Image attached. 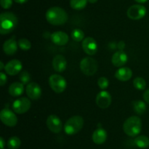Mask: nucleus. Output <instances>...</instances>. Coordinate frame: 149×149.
<instances>
[{"mask_svg": "<svg viewBox=\"0 0 149 149\" xmlns=\"http://www.w3.org/2000/svg\"><path fill=\"white\" fill-rule=\"evenodd\" d=\"M26 94L30 99L36 100L42 96V89L38 83L31 82L27 85L26 89Z\"/></svg>", "mask_w": 149, "mask_h": 149, "instance_id": "obj_14", "label": "nucleus"}, {"mask_svg": "<svg viewBox=\"0 0 149 149\" xmlns=\"http://www.w3.org/2000/svg\"><path fill=\"white\" fill-rule=\"evenodd\" d=\"M111 95L110 93L106 90H102L97 94L95 102L99 108L106 109L111 105Z\"/></svg>", "mask_w": 149, "mask_h": 149, "instance_id": "obj_11", "label": "nucleus"}, {"mask_svg": "<svg viewBox=\"0 0 149 149\" xmlns=\"http://www.w3.org/2000/svg\"><path fill=\"white\" fill-rule=\"evenodd\" d=\"M79 67L83 74L87 76H93L97 71L98 64L97 61L92 57H84L80 61Z\"/></svg>", "mask_w": 149, "mask_h": 149, "instance_id": "obj_5", "label": "nucleus"}, {"mask_svg": "<svg viewBox=\"0 0 149 149\" xmlns=\"http://www.w3.org/2000/svg\"><path fill=\"white\" fill-rule=\"evenodd\" d=\"M82 46L83 51L85 53L89 56H93L97 53L98 47H97V43L94 38L91 37L84 38V40L82 41Z\"/></svg>", "mask_w": 149, "mask_h": 149, "instance_id": "obj_12", "label": "nucleus"}, {"mask_svg": "<svg viewBox=\"0 0 149 149\" xmlns=\"http://www.w3.org/2000/svg\"><path fill=\"white\" fill-rule=\"evenodd\" d=\"M23 69V64L17 59L10 60L5 64L4 71L7 74L15 76L19 74Z\"/></svg>", "mask_w": 149, "mask_h": 149, "instance_id": "obj_13", "label": "nucleus"}, {"mask_svg": "<svg viewBox=\"0 0 149 149\" xmlns=\"http://www.w3.org/2000/svg\"><path fill=\"white\" fill-rule=\"evenodd\" d=\"M23 91H24V85L21 82H14L9 87V93L14 97L22 95Z\"/></svg>", "mask_w": 149, "mask_h": 149, "instance_id": "obj_21", "label": "nucleus"}, {"mask_svg": "<svg viewBox=\"0 0 149 149\" xmlns=\"http://www.w3.org/2000/svg\"><path fill=\"white\" fill-rule=\"evenodd\" d=\"M17 46H18V44H17V41L13 38H11V39H7L4 42L3 51H4V53H6L7 55H14L17 52Z\"/></svg>", "mask_w": 149, "mask_h": 149, "instance_id": "obj_20", "label": "nucleus"}, {"mask_svg": "<svg viewBox=\"0 0 149 149\" xmlns=\"http://www.w3.org/2000/svg\"><path fill=\"white\" fill-rule=\"evenodd\" d=\"M46 124L47 128L52 132L58 134L60 133L63 129V123L61 118L56 115H49L47 117L46 121Z\"/></svg>", "mask_w": 149, "mask_h": 149, "instance_id": "obj_10", "label": "nucleus"}, {"mask_svg": "<svg viewBox=\"0 0 149 149\" xmlns=\"http://www.w3.org/2000/svg\"><path fill=\"white\" fill-rule=\"evenodd\" d=\"M127 61L128 56L124 51H116L112 56L111 62L116 67H122L127 64Z\"/></svg>", "mask_w": 149, "mask_h": 149, "instance_id": "obj_16", "label": "nucleus"}, {"mask_svg": "<svg viewBox=\"0 0 149 149\" xmlns=\"http://www.w3.org/2000/svg\"><path fill=\"white\" fill-rule=\"evenodd\" d=\"M132 77V71L129 67H120L115 72V77L119 81H128Z\"/></svg>", "mask_w": 149, "mask_h": 149, "instance_id": "obj_18", "label": "nucleus"}, {"mask_svg": "<svg viewBox=\"0 0 149 149\" xmlns=\"http://www.w3.org/2000/svg\"><path fill=\"white\" fill-rule=\"evenodd\" d=\"M97 1H98V0H87V1L90 3H91V4H95V3L97 2Z\"/></svg>", "mask_w": 149, "mask_h": 149, "instance_id": "obj_39", "label": "nucleus"}, {"mask_svg": "<svg viewBox=\"0 0 149 149\" xmlns=\"http://www.w3.org/2000/svg\"><path fill=\"white\" fill-rule=\"evenodd\" d=\"M0 119L4 125L13 127L17 124V118L15 114L8 108H4L0 112Z\"/></svg>", "mask_w": 149, "mask_h": 149, "instance_id": "obj_9", "label": "nucleus"}, {"mask_svg": "<svg viewBox=\"0 0 149 149\" xmlns=\"http://www.w3.org/2000/svg\"><path fill=\"white\" fill-rule=\"evenodd\" d=\"M118 48H119V51H124V49H125V42H124V41L121 40L120 42L118 43Z\"/></svg>", "mask_w": 149, "mask_h": 149, "instance_id": "obj_34", "label": "nucleus"}, {"mask_svg": "<svg viewBox=\"0 0 149 149\" xmlns=\"http://www.w3.org/2000/svg\"><path fill=\"white\" fill-rule=\"evenodd\" d=\"M52 67L54 70L58 72H63L65 70L67 67V61L63 55H56L52 59Z\"/></svg>", "mask_w": 149, "mask_h": 149, "instance_id": "obj_17", "label": "nucleus"}, {"mask_svg": "<svg viewBox=\"0 0 149 149\" xmlns=\"http://www.w3.org/2000/svg\"><path fill=\"white\" fill-rule=\"evenodd\" d=\"M4 67H5V66L4 65V63L2 62V61H1V62H0V70H4Z\"/></svg>", "mask_w": 149, "mask_h": 149, "instance_id": "obj_38", "label": "nucleus"}, {"mask_svg": "<svg viewBox=\"0 0 149 149\" xmlns=\"http://www.w3.org/2000/svg\"><path fill=\"white\" fill-rule=\"evenodd\" d=\"M7 77L5 73H4L3 72H0V86H4V84L7 83Z\"/></svg>", "mask_w": 149, "mask_h": 149, "instance_id": "obj_32", "label": "nucleus"}, {"mask_svg": "<svg viewBox=\"0 0 149 149\" xmlns=\"http://www.w3.org/2000/svg\"><path fill=\"white\" fill-rule=\"evenodd\" d=\"M49 85L52 90L57 93H61L65 90L67 82L61 74H53L49 77Z\"/></svg>", "mask_w": 149, "mask_h": 149, "instance_id": "obj_6", "label": "nucleus"}, {"mask_svg": "<svg viewBox=\"0 0 149 149\" xmlns=\"http://www.w3.org/2000/svg\"><path fill=\"white\" fill-rule=\"evenodd\" d=\"M133 86L138 90H144L146 87V81L141 77H137L133 80Z\"/></svg>", "mask_w": 149, "mask_h": 149, "instance_id": "obj_27", "label": "nucleus"}, {"mask_svg": "<svg viewBox=\"0 0 149 149\" xmlns=\"http://www.w3.org/2000/svg\"><path fill=\"white\" fill-rule=\"evenodd\" d=\"M142 129V121L140 117L133 115L125 120L123 124V130L127 135L136 137Z\"/></svg>", "mask_w": 149, "mask_h": 149, "instance_id": "obj_3", "label": "nucleus"}, {"mask_svg": "<svg viewBox=\"0 0 149 149\" xmlns=\"http://www.w3.org/2000/svg\"><path fill=\"white\" fill-rule=\"evenodd\" d=\"M84 126V119L80 115H74L67 120L64 125V131L68 135H74L79 132Z\"/></svg>", "mask_w": 149, "mask_h": 149, "instance_id": "obj_4", "label": "nucleus"}, {"mask_svg": "<svg viewBox=\"0 0 149 149\" xmlns=\"http://www.w3.org/2000/svg\"><path fill=\"white\" fill-rule=\"evenodd\" d=\"M13 0H0V4L3 9H10L13 5Z\"/></svg>", "mask_w": 149, "mask_h": 149, "instance_id": "obj_31", "label": "nucleus"}, {"mask_svg": "<svg viewBox=\"0 0 149 149\" xmlns=\"http://www.w3.org/2000/svg\"><path fill=\"white\" fill-rule=\"evenodd\" d=\"M132 108L138 115H143L146 112V102L142 100H135L132 102Z\"/></svg>", "mask_w": 149, "mask_h": 149, "instance_id": "obj_22", "label": "nucleus"}, {"mask_svg": "<svg viewBox=\"0 0 149 149\" xmlns=\"http://www.w3.org/2000/svg\"><path fill=\"white\" fill-rule=\"evenodd\" d=\"M135 1H136V2L140 3V4H143V3L146 2V1H148V0H135Z\"/></svg>", "mask_w": 149, "mask_h": 149, "instance_id": "obj_37", "label": "nucleus"}, {"mask_svg": "<svg viewBox=\"0 0 149 149\" xmlns=\"http://www.w3.org/2000/svg\"><path fill=\"white\" fill-rule=\"evenodd\" d=\"M135 145L140 148H147L149 147V138L146 135H140L134 140Z\"/></svg>", "mask_w": 149, "mask_h": 149, "instance_id": "obj_23", "label": "nucleus"}, {"mask_svg": "<svg viewBox=\"0 0 149 149\" xmlns=\"http://www.w3.org/2000/svg\"><path fill=\"white\" fill-rule=\"evenodd\" d=\"M20 145H21V141L20 138L16 136H13L9 139L7 145L10 149H17L20 148Z\"/></svg>", "mask_w": 149, "mask_h": 149, "instance_id": "obj_25", "label": "nucleus"}, {"mask_svg": "<svg viewBox=\"0 0 149 149\" xmlns=\"http://www.w3.org/2000/svg\"><path fill=\"white\" fill-rule=\"evenodd\" d=\"M93 141L97 145L103 144L107 139V132L102 127H98L96 129L92 135Z\"/></svg>", "mask_w": 149, "mask_h": 149, "instance_id": "obj_19", "label": "nucleus"}, {"mask_svg": "<svg viewBox=\"0 0 149 149\" xmlns=\"http://www.w3.org/2000/svg\"><path fill=\"white\" fill-rule=\"evenodd\" d=\"M20 80L23 85H28L31 80V75L27 71H22L20 74Z\"/></svg>", "mask_w": 149, "mask_h": 149, "instance_id": "obj_29", "label": "nucleus"}, {"mask_svg": "<svg viewBox=\"0 0 149 149\" xmlns=\"http://www.w3.org/2000/svg\"><path fill=\"white\" fill-rule=\"evenodd\" d=\"M18 23L17 17L11 12H4L0 15V33L2 35L13 32Z\"/></svg>", "mask_w": 149, "mask_h": 149, "instance_id": "obj_2", "label": "nucleus"}, {"mask_svg": "<svg viewBox=\"0 0 149 149\" xmlns=\"http://www.w3.org/2000/svg\"><path fill=\"white\" fill-rule=\"evenodd\" d=\"M71 37L76 42H81L84 39V33L81 29H75L71 32Z\"/></svg>", "mask_w": 149, "mask_h": 149, "instance_id": "obj_26", "label": "nucleus"}, {"mask_svg": "<svg viewBox=\"0 0 149 149\" xmlns=\"http://www.w3.org/2000/svg\"><path fill=\"white\" fill-rule=\"evenodd\" d=\"M17 44H18V47L21 50L24 51H27L31 48V43L30 41L26 38H21L19 39L17 41Z\"/></svg>", "mask_w": 149, "mask_h": 149, "instance_id": "obj_28", "label": "nucleus"}, {"mask_svg": "<svg viewBox=\"0 0 149 149\" xmlns=\"http://www.w3.org/2000/svg\"><path fill=\"white\" fill-rule=\"evenodd\" d=\"M143 96V99L145 100V102L149 105V89H147V90L145 91Z\"/></svg>", "mask_w": 149, "mask_h": 149, "instance_id": "obj_33", "label": "nucleus"}, {"mask_svg": "<svg viewBox=\"0 0 149 149\" xmlns=\"http://www.w3.org/2000/svg\"><path fill=\"white\" fill-rule=\"evenodd\" d=\"M15 2L17 3V4H24V3L27 2L29 0H13Z\"/></svg>", "mask_w": 149, "mask_h": 149, "instance_id": "obj_36", "label": "nucleus"}, {"mask_svg": "<svg viewBox=\"0 0 149 149\" xmlns=\"http://www.w3.org/2000/svg\"><path fill=\"white\" fill-rule=\"evenodd\" d=\"M87 2V0H70V6L74 10H81L85 8Z\"/></svg>", "mask_w": 149, "mask_h": 149, "instance_id": "obj_24", "label": "nucleus"}, {"mask_svg": "<svg viewBox=\"0 0 149 149\" xmlns=\"http://www.w3.org/2000/svg\"><path fill=\"white\" fill-rule=\"evenodd\" d=\"M50 39L55 45H58V46H63L68 43V40H69V37L65 32L58 31V32H53L51 34Z\"/></svg>", "mask_w": 149, "mask_h": 149, "instance_id": "obj_15", "label": "nucleus"}, {"mask_svg": "<svg viewBox=\"0 0 149 149\" xmlns=\"http://www.w3.org/2000/svg\"><path fill=\"white\" fill-rule=\"evenodd\" d=\"M146 12V8L142 4H134L129 7L127 11V15L132 20H137L145 17Z\"/></svg>", "mask_w": 149, "mask_h": 149, "instance_id": "obj_8", "label": "nucleus"}, {"mask_svg": "<svg viewBox=\"0 0 149 149\" xmlns=\"http://www.w3.org/2000/svg\"><path fill=\"white\" fill-rule=\"evenodd\" d=\"M5 140L2 137H0V148L1 149H4V146H5Z\"/></svg>", "mask_w": 149, "mask_h": 149, "instance_id": "obj_35", "label": "nucleus"}, {"mask_svg": "<svg viewBox=\"0 0 149 149\" xmlns=\"http://www.w3.org/2000/svg\"><path fill=\"white\" fill-rule=\"evenodd\" d=\"M97 86L102 90H105L107 89L109 86V81L106 77H100L97 80Z\"/></svg>", "mask_w": 149, "mask_h": 149, "instance_id": "obj_30", "label": "nucleus"}, {"mask_svg": "<svg viewBox=\"0 0 149 149\" xmlns=\"http://www.w3.org/2000/svg\"><path fill=\"white\" fill-rule=\"evenodd\" d=\"M31 103L29 98L20 97L15 99L13 103V110L17 114H23L30 110Z\"/></svg>", "mask_w": 149, "mask_h": 149, "instance_id": "obj_7", "label": "nucleus"}, {"mask_svg": "<svg viewBox=\"0 0 149 149\" xmlns=\"http://www.w3.org/2000/svg\"><path fill=\"white\" fill-rule=\"evenodd\" d=\"M45 18L51 25L61 26L66 23L68 15L64 9L60 7H52L47 10Z\"/></svg>", "mask_w": 149, "mask_h": 149, "instance_id": "obj_1", "label": "nucleus"}]
</instances>
